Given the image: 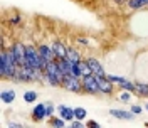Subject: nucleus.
<instances>
[{"label":"nucleus","mask_w":148,"mask_h":128,"mask_svg":"<svg viewBox=\"0 0 148 128\" xmlns=\"http://www.w3.org/2000/svg\"><path fill=\"white\" fill-rule=\"evenodd\" d=\"M25 61H27V66L40 69V71H44L47 66V61L40 56L39 49L34 46H25Z\"/></svg>","instance_id":"f257e3e1"},{"label":"nucleus","mask_w":148,"mask_h":128,"mask_svg":"<svg viewBox=\"0 0 148 128\" xmlns=\"http://www.w3.org/2000/svg\"><path fill=\"white\" fill-rule=\"evenodd\" d=\"M81 81H83L84 93H88V94H99V93H101V89H99V83H98V76H94L92 73L83 76Z\"/></svg>","instance_id":"f03ea898"},{"label":"nucleus","mask_w":148,"mask_h":128,"mask_svg":"<svg viewBox=\"0 0 148 128\" xmlns=\"http://www.w3.org/2000/svg\"><path fill=\"white\" fill-rule=\"evenodd\" d=\"M62 88L69 93H83V81L81 78H76V76H66L64 81H62Z\"/></svg>","instance_id":"7ed1b4c3"},{"label":"nucleus","mask_w":148,"mask_h":128,"mask_svg":"<svg viewBox=\"0 0 148 128\" xmlns=\"http://www.w3.org/2000/svg\"><path fill=\"white\" fill-rule=\"evenodd\" d=\"M10 47H12V51H14V54H15L18 67L27 66V61H25V46H24L22 42H15V44H12Z\"/></svg>","instance_id":"20e7f679"},{"label":"nucleus","mask_w":148,"mask_h":128,"mask_svg":"<svg viewBox=\"0 0 148 128\" xmlns=\"http://www.w3.org/2000/svg\"><path fill=\"white\" fill-rule=\"evenodd\" d=\"M98 83H99V89H101L103 94H111L114 91V83L108 78V74L106 76H98Z\"/></svg>","instance_id":"39448f33"},{"label":"nucleus","mask_w":148,"mask_h":128,"mask_svg":"<svg viewBox=\"0 0 148 128\" xmlns=\"http://www.w3.org/2000/svg\"><path fill=\"white\" fill-rule=\"evenodd\" d=\"M86 63H88V66H89V69H91V73L94 74V76H106V73H104V67L101 66V63L96 59V57H88L86 59Z\"/></svg>","instance_id":"423d86ee"},{"label":"nucleus","mask_w":148,"mask_h":128,"mask_svg":"<svg viewBox=\"0 0 148 128\" xmlns=\"http://www.w3.org/2000/svg\"><path fill=\"white\" fill-rule=\"evenodd\" d=\"M47 118L46 115V103H39L34 106V110H32V120L34 121H44Z\"/></svg>","instance_id":"0eeeda50"},{"label":"nucleus","mask_w":148,"mask_h":128,"mask_svg":"<svg viewBox=\"0 0 148 128\" xmlns=\"http://www.w3.org/2000/svg\"><path fill=\"white\" fill-rule=\"evenodd\" d=\"M39 52H40V56L46 59L47 63H51V61H57V57H56L54 51H52V47H51V46L40 44V46H39Z\"/></svg>","instance_id":"6e6552de"},{"label":"nucleus","mask_w":148,"mask_h":128,"mask_svg":"<svg viewBox=\"0 0 148 128\" xmlns=\"http://www.w3.org/2000/svg\"><path fill=\"white\" fill-rule=\"evenodd\" d=\"M51 47H52V51H54V54H56L57 59H62V57H66V54H67V47H66L61 41H52Z\"/></svg>","instance_id":"1a4fd4ad"},{"label":"nucleus","mask_w":148,"mask_h":128,"mask_svg":"<svg viewBox=\"0 0 148 128\" xmlns=\"http://www.w3.org/2000/svg\"><path fill=\"white\" fill-rule=\"evenodd\" d=\"M110 115L116 120H133L135 118V113L133 111H126V110H110Z\"/></svg>","instance_id":"9d476101"},{"label":"nucleus","mask_w":148,"mask_h":128,"mask_svg":"<svg viewBox=\"0 0 148 128\" xmlns=\"http://www.w3.org/2000/svg\"><path fill=\"white\" fill-rule=\"evenodd\" d=\"M57 110H59V116H61L62 120H66V121H69V123H71L74 118H76V116H74V108H69V106L61 105Z\"/></svg>","instance_id":"9b49d317"},{"label":"nucleus","mask_w":148,"mask_h":128,"mask_svg":"<svg viewBox=\"0 0 148 128\" xmlns=\"http://www.w3.org/2000/svg\"><path fill=\"white\" fill-rule=\"evenodd\" d=\"M73 61H69L67 57H62V59H57V66L61 67V71L66 74V76H71L73 73Z\"/></svg>","instance_id":"f8f14e48"},{"label":"nucleus","mask_w":148,"mask_h":128,"mask_svg":"<svg viewBox=\"0 0 148 128\" xmlns=\"http://www.w3.org/2000/svg\"><path fill=\"white\" fill-rule=\"evenodd\" d=\"M126 5H128L131 10L148 9V0H126Z\"/></svg>","instance_id":"ddd939ff"},{"label":"nucleus","mask_w":148,"mask_h":128,"mask_svg":"<svg viewBox=\"0 0 148 128\" xmlns=\"http://www.w3.org/2000/svg\"><path fill=\"white\" fill-rule=\"evenodd\" d=\"M0 100L3 101L5 105L15 101V91H14V89H5V91H2L0 93Z\"/></svg>","instance_id":"4468645a"},{"label":"nucleus","mask_w":148,"mask_h":128,"mask_svg":"<svg viewBox=\"0 0 148 128\" xmlns=\"http://www.w3.org/2000/svg\"><path fill=\"white\" fill-rule=\"evenodd\" d=\"M66 57H67L69 61H73V63H79V61H83V59H81V54H79V51L74 49V47H67V54H66Z\"/></svg>","instance_id":"2eb2a0df"},{"label":"nucleus","mask_w":148,"mask_h":128,"mask_svg":"<svg viewBox=\"0 0 148 128\" xmlns=\"http://www.w3.org/2000/svg\"><path fill=\"white\" fill-rule=\"evenodd\" d=\"M136 84V94L141 98H148V83H135Z\"/></svg>","instance_id":"dca6fc26"},{"label":"nucleus","mask_w":148,"mask_h":128,"mask_svg":"<svg viewBox=\"0 0 148 128\" xmlns=\"http://www.w3.org/2000/svg\"><path fill=\"white\" fill-rule=\"evenodd\" d=\"M120 88H121V89H125V91H130V93H133V94H136V84H135V83H131V81H128V79L123 83Z\"/></svg>","instance_id":"f3484780"},{"label":"nucleus","mask_w":148,"mask_h":128,"mask_svg":"<svg viewBox=\"0 0 148 128\" xmlns=\"http://www.w3.org/2000/svg\"><path fill=\"white\" fill-rule=\"evenodd\" d=\"M37 98H39V94H37L36 91H25L24 93V101H25V103H34V101H37Z\"/></svg>","instance_id":"a211bd4d"},{"label":"nucleus","mask_w":148,"mask_h":128,"mask_svg":"<svg viewBox=\"0 0 148 128\" xmlns=\"http://www.w3.org/2000/svg\"><path fill=\"white\" fill-rule=\"evenodd\" d=\"M49 123H51V127H56V128H64L67 121H66V120H62L61 116H59V118H51V120H49Z\"/></svg>","instance_id":"6ab92c4d"},{"label":"nucleus","mask_w":148,"mask_h":128,"mask_svg":"<svg viewBox=\"0 0 148 128\" xmlns=\"http://www.w3.org/2000/svg\"><path fill=\"white\" fill-rule=\"evenodd\" d=\"M86 110L84 108H74V116H76V120H84L86 118Z\"/></svg>","instance_id":"aec40b11"},{"label":"nucleus","mask_w":148,"mask_h":128,"mask_svg":"<svg viewBox=\"0 0 148 128\" xmlns=\"http://www.w3.org/2000/svg\"><path fill=\"white\" fill-rule=\"evenodd\" d=\"M131 94H133V93L125 91V89H123V93H120V96H118V98H120L123 103H131Z\"/></svg>","instance_id":"412c9836"},{"label":"nucleus","mask_w":148,"mask_h":128,"mask_svg":"<svg viewBox=\"0 0 148 128\" xmlns=\"http://www.w3.org/2000/svg\"><path fill=\"white\" fill-rule=\"evenodd\" d=\"M108 78H110V79H111L113 83H114V84H118V86H121L123 83L126 81V79H125L123 76H114V74H108Z\"/></svg>","instance_id":"4be33fe9"},{"label":"nucleus","mask_w":148,"mask_h":128,"mask_svg":"<svg viewBox=\"0 0 148 128\" xmlns=\"http://www.w3.org/2000/svg\"><path fill=\"white\" fill-rule=\"evenodd\" d=\"M54 105L52 103H46V115H47V118H52V113H54Z\"/></svg>","instance_id":"5701e85b"},{"label":"nucleus","mask_w":148,"mask_h":128,"mask_svg":"<svg viewBox=\"0 0 148 128\" xmlns=\"http://www.w3.org/2000/svg\"><path fill=\"white\" fill-rule=\"evenodd\" d=\"M71 127L73 128H83L84 125H83V120H76L74 118L73 121H71Z\"/></svg>","instance_id":"b1692460"},{"label":"nucleus","mask_w":148,"mask_h":128,"mask_svg":"<svg viewBox=\"0 0 148 128\" xmlns=\"http://www.w3.org/2000/svg\"><path fill=\"white\" fill-rule=\"evenodd\" d=\"M141 110H143V108H141L140 105H133V106H131V111H133L135 115H140V113H141Z\"/></svg>","instance_id":"393cba45"},{"label":"nucleus","mask_w":148,"mask_h":128,"mask_svg":"<svg viewBox=\"0 0 148 128\" xmlns=\"http://www.w3.org/2000/svg\"><path fill=\"white\" fill-rule=\"evenodd\" d=\"M86 127H91V128H98L99 127V123H98V121H88V123H86Z\"/></svg>","instance_id":"a878e982"},{"label":"nucleus","mask_w":148,"mask_h":128,"mask_svg":"<svg viewBox=\"0 0 148 128\" xmlns=\"http://www.w3.org/2000/svg\"><path fill=\"white\" fill-rule=\"evenodd\" d=\"M10 22L14 24V25H17V24H20V15H15V17L10 19Z\"/></svg>","instance_id":"bb28decb"},{"label":"nucleus","mask_w":148,"mask_h":128,"mask_svg":"<svg viewBox=\"0 0 148 128\" xmlns=\"http://www.w3.org/2000/svg\"><path fill=\"white\" fill-rule=\"evenodd\" d=\"M77 42H79V44H83V46H88V44H89V41H88V39H84V37H79V39H77Z\"/></svg>","instance_id":"cd10ccee"},{"label":"nucleus","mask_w":148,"mask_h":128,"mask_svg":"<svg viewBox=\"0 0 148 128\" xmlns=\"http://www.w3.org/2000/svg\"><path fill=\"white\" fill-rule=\"evenodd\" d=\"M10 128H20V123H10Z\"/></svg>","instance_id":"c85d7f7f"},{"label":"nucleus","mask_w":148,"mask_h":128,"mask_svg":"<svg viewBox=\"0 0 148 128\" xmlns=\"http://www.w3.org/2000/svg\"><path fill=\"white\" fill-rule=\"evenodd\" d=\"M147 111H148V105H147Z\"/></svg>","instance_id":"c756f323"}]
</instances>
